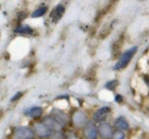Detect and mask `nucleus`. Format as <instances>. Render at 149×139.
Returning a JSON list of instances; mask_svg holds the SVG:
<instances>
[{
	"label": "nucleus",
	"instance_id": "1",
	"mask_svg": "<svg viewBox=\"0 0 149 139\" xmlns=\"http://www.w3.org/2000/svg\"><path fill=\"white\" fill-rule=\"evenodd\" d=\"M138 47L137 46H133V47L127 49L125 52L121 54L119 60L117 61V63L114 65V70H122V69L126 68L129 65V63L131 62V60L134 58L135 54L137 53Z\"/></svg>",
	"mask_w": 149,
	"mask_h": 139
},
{
	"label": "nucleus",
	"instance_id": "2",
	"mask_svg": "<svg viewBox=\"0 0 149 139\" xmlns=\"http://www.w3.org/2000/svg\"><path fill=\"white\" fill-rule=\"evenodd\" d=\"M98 136L100 139H112L113 134H114V126L110 124L109 122H102L98 124L97 126Z\"/></svg>",
	"mask_w": 149,
	"mask_h": 139
},
{
	"label": "nucleus",
	"instance_id": "3",
	"mask_svg": "<svg viewBox=\"0 0 149 139\" xmlns=\"http://www.w3.org/2000/svg\"><path fill=\"white\" fill-rule=\"evenodd\" d=\"M111 112V108L108 106L102 107V108L97 109L95 112H94L93 116H92V119L95 123H102V122H106V119L108 118L109 114Z\"/></svg>",
	"mask_w": 149,
	"mask_h": 139
},
{
	"label": "nucleus",
	"instance_id": "4",
	"mask_svg": "<svg viewBox=\"0 0 149 139\" xmlns=\"http://www.w3.org/2000/svg\"><path fill=\"white\" fill-rule=\"evenodd\" d=\"M44 124L47 126L49 129L55 132H60L63 128V125L53 116H48L44 119Z\"/></svg>",
	"mask_w": 149,
	"mask_h": 139
},
{
	"label": "nucleus",
	"instance_id": "5",
	"mask_svg": "<svg viewBox=\"0 0 149 139\" xmlns=\"http://www.w3.org/2000/svg\"><path fill=\"white\" fill-rule=\"evenodd\" d=\"M72 121L76 127H82V126H86L87 122V116L84 112L82 111H77L73 114L72 116Z\"/></svg>",
	"mask_w": 149,
	"mask_h": 139
},
{
	"label": "nucleus",
	"instance_id": "6",
	"mask_svg": "<svg viewBox=\"0 0 149 139\" xmlns=\"http://www.w3.org/2000/svg\"><path fill=\"white\" fill-rule=\"evenodd\" d=\"M16 139H33V131L29 127H18L15 129L14 132Z\"/></svg>",
	"mask_w": 149,
	"mask_h": 139
},
{
	"label": "nucleus",
	"instance_id": "7",
	"mask_svg": "<svg viewBox=\"0 0 149 139\" xmlns=\"http://www.w3.org/2000/svg\"><path fill=\"white\" fill-rule=\"evenodd\" d=\"M83 135L86 139H96L98 137L97 127L93 123L88 122L84 127V130H83Z\"/></svg>",
	"mask_w": 149,
	"mask_h": 139
},
{
	"label": "nucleus",
	"instance_id": "8",
	"mask_svg": "<svg viewBox=\"0 0 149 139\" xmlns=\"http://www.w3.org/2000/svg\"><path fill=\"white\" fill-rule=\"evenodd\" d=\"M114 127L116 128L117 130L125 132V131H128V130L130 129V124L124 116H120V117L116 118V120H115Z\"/></svg>",
	"mask_w": 149,
	"mask_h": 139
},
{
	"label": "nucleus",
	"instance_id": "9",
	"mask_svg": "<svg viewBox=\"0 0 149 139\" xmlns=\"http://www.w3.org/2000/svg\"><path fill=\"white\" fill-rule=\"evenodd\" d=\"M36 131H37L38 135L41 136V137H50L53 134V131L51 129L47 127L44 123H38L35 125Z\"/></svg>",
	"mask_w": 149,
	"mask_h": 139
},
{
	"label": "nucleus",
	"instance_id": "10",
	"mask_svg": "<svg viewBox=\"0 0 149 139\" xmlns=\"http://www.w3.org/2000/svg\"><path fill=\"white\" fill-rule=\"evenodd\" d=\"M64 12H65V7L62 5V4H59V5H57L53 10H52L51 15L50 16H51L52 20H53L54 22H57L62 18Z\"/></svg>",
	"mask_w": 149,
	"mask_h": 139
},
{
	"label": "nucleus",
	"instance_id": "11",
	"mask_svg": "<svg viewBox=\"0 0 149 139\" xmlns=\"http://www.w3.org/2000/svg\"><path fill=\"white\" fill-rule=\"evenodd\" d=\"M43 114V109L41 107H33L24 112V115L30 118H38Z\"/></svg>",
	"mask_w": 149,
	"mask_h": 139
},
{
	"label": "nucleus",
	"instance_id": "12",
	"mask_svg": "<svg viewBox=\"0 0 149 139\" xmlns=\"http://www.w3.org/2000/svg\"><path fill=\"white\" fill-rule=\"evenodd\" d=\"M15 33L17 34H31L33 33V29L28 24H20L19 27L15 29Z\"/></svg>",
	"mask_w": 149,
	"mask_h": 139
},
{
	"label": "nucleus",
	"instance_id": "13",
	"mask_svg": "<svg viewBox=\"0 0 149 139\" xmlns=\"http://www.w3.org/2000/svg\"><path fill=\"white\" fill-rule=\"evenodd\" d=\"M55 118L60 122L61 124H62V125H64L65 123L68 122V116L64 113H61V112H56Z\"/></svg>",
	"mask_w": 149,
	"mask_h": 139
},
{
	"label": "nucleus",
	"instance_id": "14",
	"mask_svg": "<svg viewBox=\"0 0 149 139\" xmlns=\"http://www.w3.org/2000/svg\"><path fill=\"white\" fill-rule=\"evenodd\" d=\"M46 11H47V7H46V6H42V7L38 8V9H36L35 11L33 12L31 17H33V18L41 17V16H43L44 14L46 13Z\"/></svg>",
	"mask_w": 149,
	"mask_h": 139
},
{
	"label": "nucleus",
	"instance_id": "15",
	"mask_svg": "<svg viewBox=\"0 0 149 139\" xmlns=\"http://www.w3.org/2000/svg\"><path fill=\"white\" fill-rule=\"evenodd\" d=\"M117 85H118V81L117 80H110L104 84V87L108 90H114L117 87Z\"/></svg>",
	"mask_w": 149,
	"mask_h": 139
},
{
	"label": "nucleus",
	"instance_id": "16",
	"mask_svg": "<svg viewBox=\"0 0 149 139\" xmlns=\"http://www.w3.org/2000/svg\"><path fill=\"white\" fill-rule=\"evenodd\" d=\"M126 134L124 131H120V130H115L114 134H113L112 139H125Z\"/></svg>",
	"mask_w": 149,
	"mask_h": 139
},
{
	"label": "nucleus",
	"instance_id": "17",
	"mask_svg": "<svg viewBox=\"0 0 149 139\" xmlns=\"http://www.w3.org/2000/svg\"><path fill=\"white\" fill-rule=\"evenodd\" d=\"M54 139H64V134L62 132H55L54 134Z\"/></svg>",
	"mask_w": 149,
	"mask_h": 139
},
{
	"label": "nucleus",
	"instance_id": "18",
	"mask_svg": "<svg viewBox=\"0 0 149 139\" xmlns=\"http://www.w3.org/2000/svg\"><path fill=\"white\" fill-rule=\"evenodd\" d=\"M123 101H124V98L121 96V94H116V96H115V102H116V103L121 104Z\"/></svg>",
	"mask_w": 149,
	"mask_h": 139
},
{
	"label": "nucleus",
	"instance_id": "19",
	"mask_svg": "<svg viewBox=\"0 0 149 139\" xmlns=\"http://www.w3.org/2000/svg\"><path fill=\"white\" fill-rule=\"evenodd\" d=\"M22 96V92H17V94H14V96H12V98H11V100H10V101H11V102H14V101H17L18 98H19Z\"/></svg>",
	"mask_w": 149,
	"mask_h": 139
},
{
	"label": "nucleus",
	"instance_id": "20",
	"mask_svg": "<svg viewBox=\"0 0 149 139\" xmlns=\"http://www.w3.org/2000/svg\"><path fill=\"white\" fill-rule=\"evenodd\" d=\"M139 139H142V138H139Z\"/></svg>",
	"mask_w": 149,
	"mask_h": 139
}]
</instances>
